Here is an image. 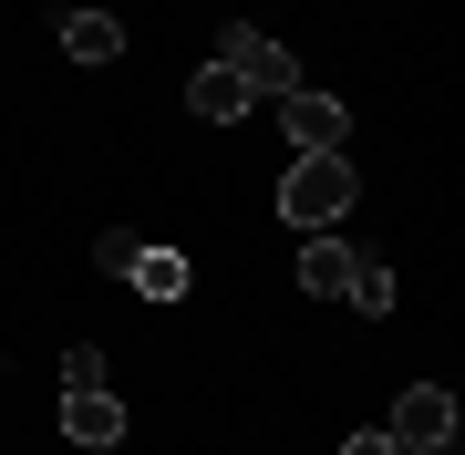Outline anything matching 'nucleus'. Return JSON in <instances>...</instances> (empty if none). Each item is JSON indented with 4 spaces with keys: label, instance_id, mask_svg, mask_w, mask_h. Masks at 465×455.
Masks as SVG:
<instances>
[{
    "label": "nucleus",
    "instance_id": "1",
    "mask_svg": "<svg viewBox=\"0 0 465 455\" xmlns=\"http://www.w3.org/2000/svg\"><path fill=\"white\" fill-rule=\"evenodd\" d=\"M351 207H362L351 155H290V166H280V218L290 228H341Z\"/></svg>",
    "mask_w": 465,
    "mask_h": 455
},
{
    "label": "nucleus",
    "instance_id": "2",
    "mask_svg": "<svg viewBox=\"0 0 465 455\" xmlns=\"http://www.w3.org/2000/svg\"><path fill=\"white\" fill-rule=\"evenodd\" d=\"M217 63H228L249 94H269V104L300 94V63L280 52V32H259V21H228V32H217Z\"/></svg>",
    "mask_w": 465,
    "mask_h": 455
},
{
    "label": "nucleus",
    "instance_id": "3",
    "mask_svg": "<svg viewBox=\"0 0 465 455\" xmlns=\"http://www.w3.org/2000/svg\"><path fill=\"white\" fill-rule=\"evenodd\" d=\"M393 455H455V393L445 383H414V393H393Z\"/></svg>",
    "mask_w": 465,
    "mask_h": 455
},
{
    "label": "nucleus",
    "instance_id": "4",
    "mask_svg": "<svg viewBox=\"0 0 465 455\" xmlns=\"http://www.w3.org/2000/svg\"><path fill=\"white\" fill-rule=\"evenodd\" d=\"M280 135H290L300 155H341V145H351V114H341L331 94L300 84V94H280Z\"/></svg>",
    "mask_w": 465,
    "mask_h": 455
},
{
    "label": "nucleus",
    "instance_id": "5",
    "mask_svg": "<svg viewBox=\"0 0 465 455\" xmlns=\"http://www.w3.org/2000/svg\"><path fill=\"white\" fill-rule=\"evenodd\" d=\"M249 104H259V94L238 84L228 63H197V84H186V114H197V124H238Z\"/></svg>",
    "mask_w": 465,
    "mask_h": 455
},
{
    "label": "nucleus",
    "instance_id": "6",
    "mask_svg": "<svg viewBox=\"0 0 465 455\" xmlns=\"http://www.w3.org/2000/svg\"><path fill=\"white\" fill-rule=\"evenodd\" d=\"M63 435L73 445H124V404L114 393H63Z\"/></svg>",
    "mask_w": 465,
    "mask_h": 455
},
{
    "label": "nucleus",
    "instance_id": "7",
    "mask_svg": "<svg viewBox=\"0 0 465 455\" xmlns=\"http://www.w3.org/2000/svg\"><path fill=\"white\" fill-rule=\"evenodd\" d=\"M63 52H73V63H124V21L114 11H73L63 21Z\"/></svg>",
    "mask_w": 465,
    "mask_h": 455
},
{
    "label": "nucleus",
    "instance_id": "8",
    "mask_svg": "<svg viewBox=\"0 0 465 455\" xmlns=\"http://www.w3.org/2000/svg\"><path fill=\"white\" fill-rule=\"evenodd\" d=\"M341 280H351V249L341 238H311V249H300V290H311V301H341Z\"/></svg>",
    "mask_w": 465,
    "mask_h": 455
},
{
    "label": "nucleus",
    "instance_id": "9",
    "mask_svg": "<svg viewBox=\"0 0 465 455\" xmlns=\"http://www.w3.org/2000/svg\"><path fill=\"white\" fill-rule=\"evenodd\" d=\"M341 301L362 311V321H382V311H393V259L362 249V259H351V280H341Z\"/></svg>",
    "mask_w": 465,
    "mask_h": 455
},
{
    "label": "nucleus",
    "instance_id": "10",
    "mask_svg": "<svg viewBox=\"0 0 465 455\" xmlns=\"http://www.w3.org/2000/svg\"><path fill=\"white\" fill-rule=\"evenodd\" d=\"M124 280L145 290V301H186V280H197V270H186L176 249H134V270H124Z\"/></svg>",
    "mask_w": 465,
    "mask_h": 455
},
{
    "label": "nucleus",
    "instance_id": "11",
    "mask_svg": "<svg viewBox=\"0 0 465 455\" xmlns=\"http://www.w3.org/2000/svg\"><path fill=\"white\" fill-rule=\"evenodd\" d=\"M134 249H145V238H124V228H104V238H94V270H104V280H124V270H134Z\"/></svg>",
    "mask_w": 465,
    "mask_h": 455
},
{
    "label": "nucleus",
    "instance_id": "12",
    "mask_svg": "<svg viewBox=\"0 0 465 455\" xmlns=\"http://www.w3.org/2000/svg\"><path fill=\"white\" fill-rule=\"evenodd\" d=\"M63 383H73V393H104V352H94V341H73V352H63Z\"/></svg>",
    "mask_w": 465,
    "mask_h": 455
},
{
    "label": "nucleus",
    "instance_id": "13",
    "mask_svg": "<svg viewBox=\"0 0 465 455\" xmlns=\"http://www.w3.org/2000/svg\"><path fill=\"white\" fill-rule=\"evenodd\" d=\"M341 455H393V435H382V424H362V435H341Z\"/></svg>",
    "mask_w": 465,
    "mask_h": 455
}]
</instances>
